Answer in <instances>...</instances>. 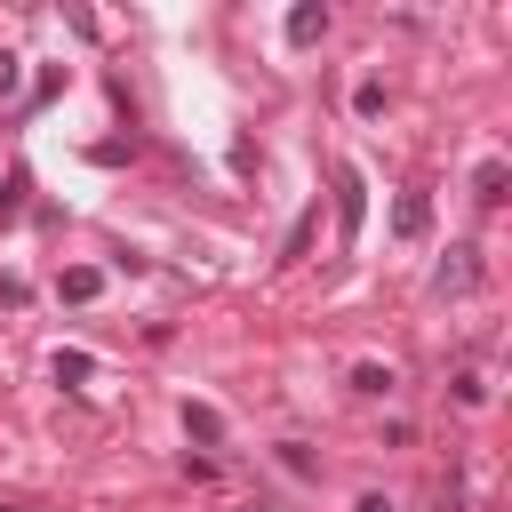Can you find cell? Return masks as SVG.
<instances>
[{
	"instance_id": "cell-13",
	"label": "cell",
	"mask_w": 512,
	"mask_h": 512,
	"mask_svg": "<svg viewBox=\"0 0 512 512\" xmlns=\"http://www.w3.org/2000/svg\"><path fill=\"white\" fill-rule=\"evenodd\" d=\"M24 192H32V184H24V176H8V192H0V216H16V208H24Z\"/></svg>"
},
{
	"instance_id": "cell-10",
	"label": "cell",
	"mask_w": 512,
	"mask_h": 512,
	"mask_svg": "<svg viewBox=\"0 0 512 512\" xmlns=\"http://www.w3.org/2000/svg\"><path fill=\"white\" fill-rule=\"evenodd\" d=\"M312 232H320V208H304V216L288 224V248H280V264H296V256L312 248Z\"/></svg>"
},
{
	"instance_id": "cell-8",
	"label": "cell",
	"mask_w": 512,
	"mask_h": 512,
	"mask_svg": "<svg viewBox=\"0 0 512 512\" xmlns=\"http://www.w3.org/2000/svg\"><path fill=\"white\" fill-rule=\"evenodd\" d=\"M48 368H56V384H72V392H80V384H88V376H96V360H88V352H80V344H64V352H56V360H48Z\"/></svg>"
},
{
	"instance_id": "cell-11",
	"label": "cell",
	"mask_w": 512,
	"mask_h": 512,
	"mask_svg": "<svg viewBox=\"0 0 512 512\" xmlns=\"http://www.w3.org/2000/svg\"><path fill=\"white\" fill-rule=\"evenodd\" d=\"M280 464H288V472H296V480H320V456H312V448H304V440H280Z\"/></svg>"
},
{
	"instance_id": "cell-12",
	"label": "cell",
	"mask_w": 512,
	"mask_h": 512,
	"mask_svg": "<svg viewBox=\"0 0 512 512\" xmlns=\"http://www.w3.org/2000/svg\"><path fill=\"white\" fill-rule=\"evenodd\" d=\"M352 112L376 120V112H384V80H360V88H352Z\"/></svg>"
},
{
	"instance_id": "cell-15",
	"label": "cell",
	"mask_w": 512,
	"mask_h": 512,
	"mask_svg": "<svg viewBox=\"0 0 512 512\" xmlns=\"http://www.w3.org/2000/svg\"><path fill=\"white\" fill-rule=\"evenodd\" d=\"M352 512H392V496H376V488H368V496H360Z\"/></svg>"
},
{
	"instance_id": "cell-3",
	"label": "cell",
	"mask_w": 512,
	"mask_h": 512,
	"mask_svg": "<svg viewBox=\"0 0 512 512\" xmlns=\"http://www.w3.org/2000/svg\"><path fill=\"white\" fill-rule=\"evenodd\" d=\"M392 232H400V240H424V232H432V200H424V192H400V200H392Z\"/></svg>"
},
{
	"instance_id": "cell-2",
	"label": "cell",
	"mask_w": 512,
	"mask_h": 512,
	"mask_svg": "<svg viewBox=\"0 0 512 512\" xmlns=\"http://www.w3.org/2000/svg\"><path fill=\"white\" fill-rule=\"evenodd\" d=\"M432 288H440V296H472V288H480V248H448L440 272H432Z\"/></svg>"
},
{
	"instance_id": "cell-5",
	"label": "cell",
	"mask_w": 512,
	"mask_h": 512,
	"mask_svg": "<svg viewBox=\"0 0 512 512\" xmlns=\"http://www.w3.org/2000/svg\"><path fill=\"white\" fill-rule=\"evenodd\" d=\"M320 32H328V8H320V0H296V8H288V48H312Z\"/></svg>"
},
{
	"instance_id": "cell-4",
	"label": "cell",
	"mask_w": 512,
	"mask_h": 512,
	"mask_svg": "<svg viewBox=\"0 0 512 512\" xmlns=\"http://www.w3.org/2000/svg\"><path fill=\"white\" fill-rule=\"evenodd\" d=\"M56 296H64V304H96V296H104V272H96V264H64V272H56Z\"/></svg>"
},
{
	"instance_id": "cell-1",
	"label": "cell",
	"mask_w": 512,
	"mask_h": 512,
	"mask_svg": "<svg viewBox=\"0 0 512 512\" xmlns=\"http://www.w3.org/2000/svg\"><path fill=\"white\" fill-rule=\"evenodd\" d=\"M360 224H368V184H360V168H336V232H344V248L360 240Z\"/></svg>"
},
{
	"instance_id": "cell-6",
	"label": "cell",
	"mask_w": 512,
	"mask_h": 512,
	"mask_svg": "<svg viewBox=\"0 0 512 512\" xmlns=\"http://www.w3.org/2000/svg\"><path fill=\"white\" fill-rule=\"evenodd\" d=\"M504 192H512V168H504V160H480V168H472V200H480V208H504Z\"/></svg>"
},
{
	"instance_id": "cell-7",
	"label": "cell",
	"mask_w": 512,
	"mask_h": 512,
	"mask_svg": "<svg viewBox=\"0 0 512 512\" xmlns=\"http://www.w3.org/2000/svg\"><path fill=\"white\" fill-rule=\"evenodd\" d=\"M184 440H200V448H216V440H224V416H216L208 400H184Z\"/></svg>"
},
{
	"instance_id": "cell-9",
	"label": "cell",
	"mask_w": 512,
	"mask_h": 512,
	"mask_svg": "<svg viewBox=\"0 0 512 512\" xmlns=\"http://www.w3.org/2000/svg\"><path fill=\"white\" fill-rule=\"evenodd\" d=\"M392 384H400V376H392L384 360H360V368H352V392H360V400H384Z\"/></svg>"
},
{
	"instance_id": "cell-14",
	"label": "cell",
	"mask_w": 512,
	"mask_h": 512,
	"mask_svg": "<svg viewBox=\"0 0 512 512\" xmlns=\"http://www.w3.org/2000/svg\"><path fill=\"white\" fill-rule=\"evenodd\" d=\"M16 88H24V64H16V56H0V96H16Z\"/></svg>"
}]
</instances>
